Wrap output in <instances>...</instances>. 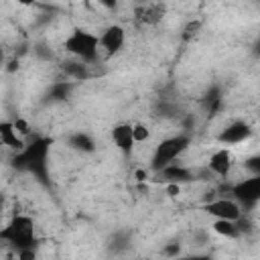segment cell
<instances>
[{
	"instance_id": "obj_9",
	"label": "cell",
	"mask_w": 260,
	"mask_h": 260,
	"mask_svg": "<svg viewBox=\"0 0 260 260\" xmlns=\"http://www.w3.org/2000/svg\"><path fill=\"white\" fill-rule=\"evenodd\" d=\"M252 126L244 120H234L230 122L228 126L221 128V132L217 134V142L223 144V146H236V144H242L246 142L250 136H252Z\"/></svg>"
},
{
	"instance_id": "obj_25",
	"label": "cell",
	"mask_w": 260,
	"mask_h": 260,
	"mask_svg": "<svg viewBox=\"0 0 260 260\" xmlns=\"http://www.w3.org/2000/svg\"><path fill=\"white\" fill-rule=\"evenodd\" d=\"M16 260H37V250L35 248L20 250V252H16Z\"/></svg>"
},
{
	"instance_id": "obj_22",
	"label": "cell",
	"mask_w": 260,
	"mask_h": 260,
	"mask_svg": "<svg viewBox=\"0 0 260 260\" xmlns=\"http://www.w3.org/2000/svg\"><path fill=\"white\" fill-rule=\"evenodd\" d=\"M148 138H150V130H148V126L136 122V124H134V140H136V144H138V142H144V140H148Z\"/></svg>"
},
{
	"instance_id": "obj_11",
	"label": "cell",
	"mask_w": 260,
	"mask_h": 260,
	"mask_svg": "<svg viewBox=\"0 0 260 260\" xmlns=\"http://www.w3.org/2000/svg\"><path fill=\"white\" fill-rule=\"evenodd\" d=\"M232 167H234V154L228 146H221V148L213 150L209 160H207L209 173L219 177V179H228V175L232 173Z\"/></svg>"
},
{
	"instance_id": "obj_2",
	"label": "cell",
	"mask_w": 260,
	"mask_h": 260,
	"mask_svg": "<svg viewBox=\"0 0 260 260\" xmlns=\"http://www.w3.org/2000/svg\"><path fill=\"white\" fill-rule=\"evenodd\" d=\"M63 49L71 57H75L87 65H95L100 61V51H102L100 49V35H93L81 26H75L67 35V39L63 41Z\"/></svg>"
},
{
	"instance_id": "obj_16",
	"label": "cell",
	"mask_w": 260,
	"mask_h": 260,
	"mask_svg": "<svg viewBox=\"0 0 260 260\" xmlns=\"http://www.w3.org/2000/svg\"><path fill=\"white\" fill-rule=\"evenodd\" d=\"M221 106H223V93H221V89L217 85H211L205 91L203 100H201V108H203V112L207 116H215L221 110Z\"/></svg>"
},
{
	"instance_id": "obj_1",
	"label": "cell",
	"mask_w": 260,
	"mask_h": 260,
	"mask_svg": "<svg viewBox=\"0 0 260 260\" xmlns=\"http://www.w3.org/2000/svg\"><path fill=\"white\" fill-rule=\"evenodd\" d=\"M49 148H51V138L37 136L28 140L22 152H16L12 162L18 171L30 173L41 185L49 187Z\"/></svg>"
},
{
	"instance_id": "obj_5",
	"label": "cell",
	"mask_w": 260,
	"mask_h": 260,
	"mask_svg": "<svg viewBox=\"0 0 260 260\" xmlns=\"http://www.w3.org/2000/svg\"><path fill=\"white\" fill-rule=\"evenodd\" d=\"M228 193L242 205V209H252L260 203V175H250L232 183L228 187Z\"/></svg>"
},
{
	"instance_id": "obj_17",
	"label": "cell",
	"mask_w": 260,
	"mask_h": 260,
	"mask_svg": "<svg viewBox=\"0 0 260 260\" xmlns=\"http://www.w3.org/2000/svg\"><path fill=\"white\" fill-rule=\"evenodd\" d=\"M211 230L217 234V236H221V238H228V240H238L240 236H242V232H240V225H238V221H225V219H215L213 223H211Z\"/></svg>"
},
{
	"instance_id": "obj_14",
	"label": "cell",
	"mask_w": 260,
	"mask_h": 260,
	"mask_svg": "<svg viewBox=\"0 0 260 260\" xmlns=\"http://www.w3.org/2000/svg\"><path fill=\"white\" fill-rule=\"evenodd\" d=\"M91 67L93 65H87V63H83L79 59H71V61H65L61 65V69L65 71V75L69 79H73V81H85V79H89L93 75L91 73Z\"/></svg>"
},
{
	"instance_id": "obj_7",
	"label": "cell",
	"mask_w": 260,
	"mask_h": 260,
	"mask_svg": "<svg viewBox=\"0 0 260 260\" xmlns=\"http://www.w3.org/2000/svg\"><path fill=\"white\" fill-rule=\"evenodd\" d=\"M152 181H154V183H160V185H165V187H167V185H179V187H183V185H187V183L197 181V173H195L193 169L185 167V165L173 162V165L165 167L162 171L154 173Z\"/></svg>"
},
{
	"instance_id": "obj_26",
	"label": "cell",
	"mask_w": 260,
	"mask_h": 260,
	"mask_svg": "<svg viewBox=\"0 0 260 260\" xmlns=\"http://www.w3.org/2000/svg\"><path fill=\"white\" fill-rule=\"evenodd\" d=\"M177 260H213V256H209V254H185V256H179Z\"/></svg>"
},
{
	"instance_id": "obj_28",
	"label": "cell",
	"mask_w": 260,
	"mask_h": 260,
	"mask_svg": "<svg viewBox=\"0 0 260 260\" xmlns=\"http://www.w3.org/2000/svg\"><path fill=\"white\" fill-rule=\"evenodd\" d=\"M144 260H150V258H144Z\"/></svg>"
},
{
	"instance_id": "obj_27",
	"label": "cell",
	"mask_w": 260,
	"mask_h": 260,
	"mask_svg": "<svg viewBox=\"0 0 260 260\" xmlns=\"http://www.w3.org/2000/svg\"><path fill=\"white\" fill-rule=\"evenodd\" d=\"M254 55H256V57H260V39L254 43Z\"/></svg>"
},
{
	"instance_id": "obj_19",
	"label": "cell",
	"mask_w": 260,
	"mask_h": 260,
	"mask_svg": "<svg viewBox=\"0 0 260 260\" xmlns=\"http://www.w3.org/2000/svg\"><path fill=\"white\" fill-rule=\"evenodd\" d=\"M110 248H112V252H116V254L126 252V250L130 248V240H128V236H126V234H122V232H118V234L112 238Z\"/></svg>"
},
{
	"instance_id": "obj_3",
	"label": "cell",
	"mask_w": 260,
	"mask_h": 260,
	"mask_svg": "<svg viewBox=\"0 0 260 260\" xmlns=\"http://www.w3.org/2000/svg\"><path fill=\"white\" fill-rule=\"evenodd\" d=\"M0 238L14 250V252H20V250H28V248H35L37 246V234H35V223L28 215H22V213H16L8 223L6 228L0 232Z\"/></svg>"
},
{
	"instance_id": "obj_15",
	"label": "cell",
	"mask_w": 260,
	"mask_h": 260,
	"mask_svg": "<svg viewBox=\"0 0 260 260\" xmlns=\"http://www.w3.org/2000/svg\"><path fill=\"white\" fill-rule=\"evenodd\" d=\"M67 146L71 150H75V152L87 154V152H93L95 150V140L91 138V134H87L83 130H77V132H73V134L67 136Z\"/></svg>"
},
{
	"instance_id": "obj_21",
	"label": "cell",
	"mask_w": 260,
	"mask_h": 260,
	"mask_svg": "<svg viewBox=\"0 0 260 260\" xmlns=\"http://www.w3.org/2000/svg\"><path fill=\"white\" fill-rule=\"evenodd\" d=\"M242 167H244L250 175H260V152H258V154L248 156V158L242 162Z\"/></svg>"
},
{
	"instance_id": "obj_12",
	"label": "cell",
	"mask_w": 260,
	"mask_h": 260,
	"mask_svg": "<svg viewBox=\"0 0 260 260\" xmlns=\"http://www.w3.org/2000/svg\"><path fill=\"white\" fill-rule=\"evenodd\" d=\"M162 16H165V4L160 2H144L138 4L134 10V20L140 26H154L162 20Z\"/></svg>"
},
{
	"instance_id": "obj_10",
	"label": "cell",
	"mask_w": 260,
	"mask_h": 260,
	"mask_svg": "<svg viewBox=\"0 0 260 260\" xmlns=\"http://www.w3.org/2000/svg\"><path fill=\"white\" fill-rule=\"evenodd\" d=\"M112 142H114V146L124 156H130L132 150H134V146H136V140H134V124L132 122H118L112 128Z\"/></svg>"
},
{
	"instance_id": "obj_23",
	"label": "cell",
	"mask_w": 260,
	"mask_h": 260,
	"mask_svg": "<svg viewBox=\"0 0 260 260\" xmlns=\"http://www.w3.org/2000/svg\"><path fill=\"white\" fill-rule=\"evenodd\" d=\"M181 252H183V248H181V244H177V242H171V244H167V246L162 248V256H167V258H171V260H177V258L181 256Z\"/></svg>"
},
{
	"instance_id": "obj_24",
	"label": "cell",
	"mask_w": 260,
	"mask_h": 260,
	"mask_svg": "<svg viewBox=\"0 0 260 260\" xmlns=\"http://www.w3.org/2000/svg\"><path fill=\"white\" fill-rule=\"evenodd\" d=\"M12 124H14L16 132H18L22 138H26V136H28V132H30V126H28V122H26L24 118H16V120H12Z\"/></svg>"
},
{
	"instance_id": "obj_20",
	"label": "cell",
	"mask_w": 260,
	"mask_h": 260,
	"mask_svg": "<svg viewBox=\"0 0 260 260\" xmlns=\"http://www.w3.org/2000/svg\"><path fill=\"white\" fill-rule=\"evenodd\" d=\"M199 30H201V20H189L185 24L181 37H183V41H191V39H195L199 35Z\"/></svg>"
},
{
	"instance_id": "obj_4",
	"label": "cell",
	"mask_w": 260,
	"mask_h": 260,
	"mask_svg": "<svg viewBox=\"0 0 260 260\" xmlns=\"http://www.w3.org/2000/svg\"><path fill=\"white\" fill-rule=\"evenodd\" d=\"M191 146V134H185V132H179L175 136H169V138H162L156 146H154V152L150 156V171L152 173H158L162 171L165 167L177 162V158Z\"/></svg>"
},
{
	"instance_id": "obj_8",
	"label": "cell",
	"mask_w": 260,
	"mask_h": 260,
	"mask_svg": "<svg viewBox=\"0 0 260 260\" xmlns=\"http://www.w3.org/2000/svg\"><path fill=\"white\" fill-rule=\"evenodd\" d=\"M126 45V28L122 24H108L102 32H100V49L112 57L116 53H120Z\"/></svg>"
},
{
	"instance_id": "obj_6",
	"label": "cell",
	"mask_w": 260,
	"mask_h": 260,
	"mask_svg": "<svg viewBox=\"0 0 260 260\" xmlns=\"http://www.w3.org/2000/svg\"><path fill=\"white\" fill-rule=\"evenodd\" d=\"M203 211H207L213 219H225V221H240L244 217L242 205L232 197H213L203 205Z\"/></svg>"
},
{
	"instance_id": "obj_13",
	"label": "cell",
	"mask_w": 260,
	"mask_h": 260,
	"mask_svg": "<svg viewBox=\"0 0 260 260\" xmlns=\"http://www.w3.org/2000/svg\"><path fill=\"white\" fill-rule=\"evenodd\" d=\"M0 142H2L4 146H8L10 150H16V152H22V150L26 148V144H28V142L16 132L14 124L8 122V120L0 122Z\"/></svg>"
},
{
	"instance_id": "obj_18",
	"label": "cell",
	"mask_w": 260,
	"mask_h": 260,
	"mask_svg": "<svg viewBox=\"0 0 260 260\" xmlns=\"http://www.w3.org/2000/svg\"><path fill=\"white\" fill-rule=\"evenodd\" d=\"M71 91H73V81H57L51 85L49 95H51V100L59 102V100H67Z\"/></svg>"
}]
</instances>
